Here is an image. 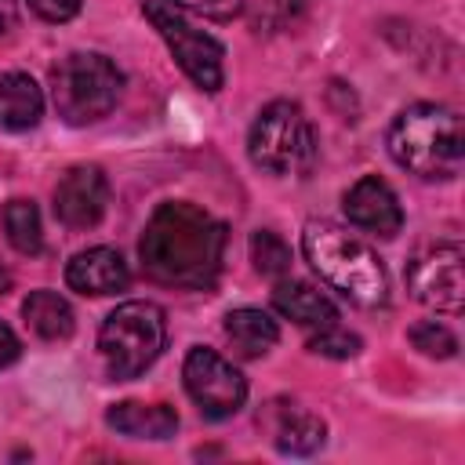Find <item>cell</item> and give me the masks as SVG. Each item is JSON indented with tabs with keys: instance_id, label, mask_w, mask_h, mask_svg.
Returning a JSON list of instances; mask_svg holds the SVG:
<instances>
[{
	"instance_id": "6",
	"label": "cell",
	"mask_w": 465,
	"mask_h": 465,
	"mask_svg": "<svg viewBox=\"0 0 465 465\" xmlns=\"http://www.w3.org/2000/svg\"><path fill=\"white\" fill-rule=\"evenodd\" d=\"M247 153L269 174H309L316 163V131L305 109L287 98L269 102L247 131Z\"/></svg>"
},
{
	"instance_id": "20",
	"label": "cell",
	"mask_w": 465,
	"mask_h": 465,
	"mask_svg": "<svg viewBox=\"0 0 465 465\" xmlns=\"http://www.w3.org/2000/svg\"><path fill=\"white\" fill-rule=\"evenodd\" d=\"M251 262H254V269L262 276L283 280L291 272V247H287V240L280 232L258 229V232H251Z\"/></svg>"
},
{
	"instance_id": "7",
	"label": "cell",
	"mask_w": 465,
	"mask_h": 465,
	"mask_svg": "<svg viewBox=\"0 0 465 465\" xmlns=\"http://www.w3.org/2000/svg\"><path fill=\"white\" fill-rule=\"evenodd\" d=\"M142 11H145V18L153 22V29L160 33V40L167 44V51L174 54L178 69H182L200 91H207V94L222 91V84H225V62H222V58H225V47H222L211 33L196 29V25L182 15V7H174V4H167V0H145Z\"/></svg>"
},
{
	"instance_id": "9",
	"label": "cell",
	"mask_w": 465,
	"mask_h": 465,
	"mask_svg": "<svg viewBox=\"0 0 465 465\" xmlns=\"http://www.w3.org/2000/svg\"><path fill=\"white\" fill-rule=\"evenodd\" d=\"M407 291L414 302H421L436 312H461V305H465L461 243H454V240L425 243L407 262Z\"/></svg>"
},
{
	"instance_id": "27",
	"label": "cell",
	"mask_w": 465,
	"mask_h": 465,
	"mask_svg": "<svg viewBox=\"0 0 465 465\" xmlns=\"http://www.w3.org/2000/svg\"><path fill=\"white\" fill-rule=\"evenodd\" d=\"M7 287H11V272H7V265L0 262V294H4Z\"/></svg>"
},
{
	"instance_id": "1",
	"label": "cell",
	"mask_w": 465,
	"mask_h": 465,
	"mask_svg": "<svg viewBox=\"0 0 465 465\" xmlns=\"http://www.w3.org/2000/svg\"><path fill=\"white\" fill-rule=\"evenodd\" d=\"M142 269L149 280L182 291H207L225 258V225L189 200H167L145 222Z\"/></svg>"
},
{
	"instance_id": "5",
	"label": "cell",
	"mask_w": 465,
	"mask_h": 465,
	"mask_svg": "<svg viewBox=\"0 0 465 465\" xmlns=\"http://www.w3.org/2000/svg\"><path fill=\"white\" fill-rule=\"evenodd\" d=\"M124 73L98 51H73L51 69V98L65 124L84 127L113 113L120 102Z\"/></svg>"
},
{
	"instance_id": "4",
	"label": "cell",
	"mask_w": 465,
	"mask_h": 465,
	"mask_svg": "<svg viewBox=\"0 0 465 465\" xmlns=\"http://www.w3.org/2000/svg\"><path fill=\"white\" fill-rule=\"evenodd\" d=\"M167 341V320L156 302H124L116 305L102 327H98V352L105 363V374L116 381L138 378L156 363Z\"/></svg>"
},
{
	"instance_id": "21",
	"label": "cell",
	"mask_w": 465,
	"mask_h": 465,
	"mask_svg": "<svg viewBox=\"0 0 465 465\" xmlns=\"http://www.w3.org/2000/svg\"><path fill=\"white\" fill-rule=\"evenodd\" d=\"M407 338H411V345H414L421 356H432V360H450V356L458 352L454 331H450L447 323H440V320H421V323H414V327L407 331Z\"/></svg>"
},
{
	"instance_id": "3",
	"label": "cell",
	"mask_w": 465,
	"mask_h": 465,
	"mask_svg": "<svg viewBox=\"0 0 465 465\" xmlns=\"http://www.w3.org/2000/svg\"><path fill=\"white\" fill-rule=\"evenodd\" d=\"M305 262L349 302L356 305H381L389 294V276L378 254L349 229L334 222H305L302 229Z\"/></svg>"
},
{
	"instance_id": "10",
	"label": "cell",
	"mask_w": 465,
	"mask_h": 465,
	"mask_svg": "<svg viewBox=\"0 0 465 465\" xmlns=\"http://www.w3.org/2000/svg\"><path fill=\"white\" fill-rule=\"evenodd\" d=\"M109 207V178L94 163L69 167L54 185V218L65 229H94Z\"/></svg>"
},
{
	"instance_id": "25",
	"label": "cell",
	"mask_w": 465,
	"mask_h": 465,
	"mask_svg": "<svg viewBox=\"0 0 465 465\" xmlns=\"http://www.w3.org/2000/svg\"><path fill=\"white\" fill-rule=\"evenodd\" d=\"M18 352H22V345H18L15 331H11L7 323H0V367L15 363V360H18Z\"/></svg>"
},
{
	"instance_id": "15",
	"label": "cell",
	"mask_w": 465,
	"mask_h": 465,
	"mask_svg": "<svg viewBox=\"0 0 465 465\" xmlns=\"http://www.w3.org/2000/svg\"><path fill=\"white\" fill-rule=\"evenodd\" d=\"M105 421H109V429H116L120 436H131V440H167L178 432V414L167 403L124 400V403L109 407Z\"/></svg>"
},
{
	"instance_id": "18",
	"label": "cell",
	"mask_w": 465,
	"mask_h": 465,
	"mask_svg": "<svg viewBox=\"0 0 465 465\" xmlns=\"http://www.w3.org/2000/svg\"><path fill=\"white\" fill-rule=\"evenodd\" d=\"M225 334H229L232 349H236L240 356H247V360L265 356V352L280 341L276 320H272L269 312H262V309H251V305L232 309V312L225 316Z\"/></svg>"
},
{
	"instance_id": "19",
	"label": "cell",
	"mask_w": 465,
	"mask_h": 465,
	"mask_svg": "<svg viewBox=\"0 0 465 465\" xmlns=\"http://www.w3.org/2000/svg\"><path fill=\"white\" fill-rule=\"evenodd\" d=\"M0 225L7 232V243L18 254H40L44 251V225H40V211L33 200H7L0 211Z\"/></svg>"
},
{
	"instance_id": "12",
	"label": "cell",
	"mask_w": 465,
	"mask_h": 465,
	"mask_svg": "<svg viewBox=\"0 0 465 465\" xmlns=\"http://www.w3.org/2000/svg\"><path fill=\"white\" fill-rule=\"evenodd\" d=\"M258 425L269 429L272 447L280 454H294V458L316 454L323 447V440H327V425L312 411H305L298 403H287V400L265 403V411L258 414Z\"/></svg>"
},
{
	"instance_id": "23",
	"label": "cell",
	"mask_w": 465,
	"mask_h": 465,
	"mask_svg": "<svg viewBox=\"0 0 465 465\" xmlns=\"http://www.w3.org/2000/svg\"><path fill=\"white\" fill-rule=\"evenodd\" d=\"M167 4L185 7L193 15H203L211 22H229V18H236L243 11V0H167Z\"/></svg>"
},
{
	"instance_id": "14",
	"label": "cell",
	"mask_w": 465,
	"mask_h": 465,
	"mask_svg": "<svg viewBox=\"0 0 465 465\" xmlns=\"http://www.w3.org/2000/svg\"><path fill=\"white\" fill-rule=\"evenodd\" d=\"M272 309L283 320H294L298 327H309V331L338 323L334 302L323 291H316L312 283H302V280H280L276 291H272Z\"/></svg>"
},
{
	"instance_id": "22",
	"label": "cell",
	"mask_w": 465,
	"mask_h": 465,
	"mask_svg": "<svg viewBox=\"0 0 465 465\" xmlns=\"http://www.w3.org/2000/svg\"><path fill=\"white\" fill-rule=\"evenodd\" d=\"M360 345H363V341H360L356 334L341 331L338 323L320 327V331H312V338H309V352H316V356H331V360H349V356L360 352Z\"/></svg>"
},
{
	"instance_id": "11",
	"label": "cell",
	"mask_w": 465,
	"mask_h": 465,
	"mask_svg": "<svg viewBox=\"0 0 465 465\" xmlns=\"http://www.w3.org/2000/svg\"><path fill=\"white\" fill-rule=\"evenodd\" d=\"M341 207H345L349 225H356V229H363V232H374V236L392 240V236L403 229V207H400L392 185H389L385 178H378V174L356 178V182L349 185Z\"/></svg>"
},
{
	"instance_id": "13",
	"label": "cell",
	"mask_w": 465,
	"mask_h": 465,
	"mask_svg": "<svg viewBox=\"0 0 465 465\" xmlns=\"http://www.w3.org/2000/svg\"><path fill=\"white\" fill-rule=\"evenodd\" d=\"M65 283L76 294L105 298V294H116V291H124L131 283V269H127V262H124V254L116 247H87V251L69 258Z\"/></svg>"
},
{
	"instance_id": "26",
	"label": "cell",
	"mask_w": 465,
	"mask_h": 465,
	"mask_svg": "<svg viewBox=\"0 0 465 465\" xmlns=\"http://www.w3.org/2000/svg\"><path fill=\"white\" fill-rule=\"evenodd\" d=\"M11 29H15V4L0 0V36H7Z\"/></svg>"
},
{
	"instance_id": "8",
	"label": "cell",
	"mask_w": 465,
	"mask_h": 465,
	"mask_svg": "<svg viewBox=\"0 0 465 465\" xmlns=\"http://www.w3.org/2000/svg\"><path fill=\"white\" fill-rule=\"evenodd\" d=\"M182 378H185V392L193 396V403L207 421L232 418L247 400V378L207 345L189 349L182 363Z\"/></svg>"
},
{
	"instance_id": "16",
	"label": "cell",
	"mask_w": 465,
	"mask_h": 465,
	"mask_svg": "<svg viewBox=\"0 0 465 465\" xmlns=\"http://www.w3.org/2000/svg\"><path fill=\"white\" fill-rule=\"evenodd\" d=\"M44 116V94L29 73H0V127L25 131Z\"/></svg>"
},
{
	"instance_id": "2",
	"label": "cell",
	"mask_w": 465,
	"mask_h": 465,
	"mask_svg": "<svg viewBox=\"0 0 465 465\" xmlns=\"http://www.w3.org/2000/svg\"><path fill=\"white\" fill-rule=\"evenodd\" d=\"M389 153L392 160L429 182L454 178L465 160V134H461V116L447 105L436 102H418L407 105L392 124H389Z\"/></svg>"
},
{
	"instance_id": "17",
	"label": "cell",
	"mask_w": 465,
	"mask_h": 465,
	"mask_svg": "<svg viewBox=\"0 0 465 465\" xmlns=\"http://www.w3.org/2000/svg\"><path fill=\"white\" fill-rule=\"evenodd\" d=\"M22 316L29 323V331L44 341H65L76 327V316H73V305L58 294V291H33L25 302H22Z\"/></svg>"
},
{
	"instance_id": "24",
	"label": "cell",
	"mask_w": 465,
	"mask_h": 465,
	"mask_svg": "<svg viewBox=\"0 0 465 465\" xmlns=\"http://www.w3.org/2000/svg\"><path fill=\"white\" fill-rule=\"evenodd\" d=\"M29 7L44 18V22H69L80 15L84 0H29Z\"/></svg>"
}]
</instances>
